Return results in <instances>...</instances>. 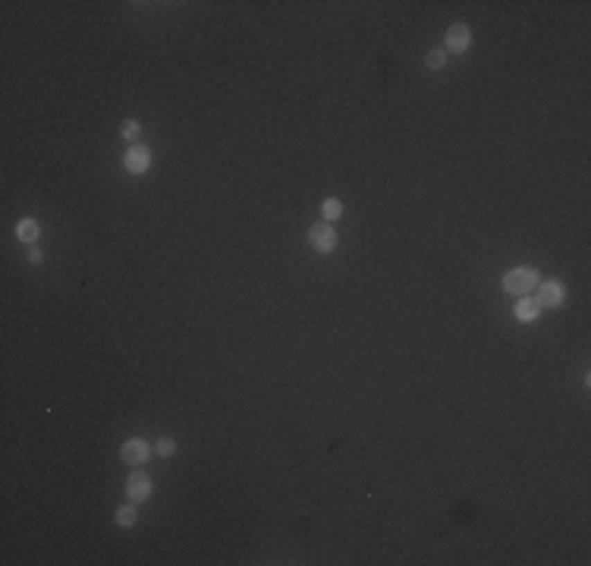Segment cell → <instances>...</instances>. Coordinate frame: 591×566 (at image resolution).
I'll return each instance as SVG.
<instances>
[{"mask_svg":"<svg viewBox=\"0 0 591 566\" xmlns=\"http://www.w3.org/2000/svg\"><path fill=\"white\" fill-rule=\"evenodd\" d=\"M116 525H120V529H132V525L139 522V513H136V506L132 504H126V506H120V510H116Z\"/></svg>","mask_w":591,"mask_h":566,"instance_id":"obj_11","label":"cell"},{"mask_svg":"<svg viewBox=\"0 0 591 566\" xmlns=\"http://www.w3.org/2000/svg\"><path fill=\"white\" fill-rule=\"evenodd\" d=\"M151 450H155L151 443H145L142 437H132V441H126V443H123L120 457L126 459V463H130V466H145V463H148V457H151Z\"/></svg>","mask_w":591,"mask_h":566,"instance_id":"obj_7","label":"cell"},{"mask_svg":"<svg viewBox=\"0 0 591 566\" xmlns=\"http://www.w3.org/2000/svg\"><path fill=\"white\" fill-rule=\"evenodd\" d=\"M513 315H516V321H522V324H531V321L541 315V306L535 302V296H519L516 306H513Z\"/></svg>","mask_w":591,"mask_h":566,"instance_id":"obj_8","label":"cell"},{"mask_svg":"<svg viewBox=\"0 0 591 566\" xmlns=\"http://www.w3.org/2000/svg\"><path fill=\"white\" fill-rule=\"evenodd\" d=\"M472 48V28L466 22H453L447 28V38H443V51L447 54H466Z\"/></svg>","mask_w":591,"mask_h":566,"instance_id":"obj_5","label":"cell"},{"mask_svg":"<svg viewBox=\"0 0 591 566\" xmlns=\"http://www.w3.org/2000/svg\"><path fill=\"white\" fill-rule=\"evenodd\" d=\"M308 246L318 255H330L337 249V230H333L327 220H318V224L308 227Z\"/></svg>","mask_w":591,"mask_h":566,"instance_id":"obj_2","label":"cell"},{"mask_svg":"<svg viewBox=\"0 0 591 566\" xmlns=\"http://www.w3.org/2000/svg\"><path fill=\"white\" fill-rule=\"evenodd\" d=\"M541 283V274L535 271V267H513V271L503 274V290L510 296H531L535 293V287Z\"/></svg>","mask_w":591,"mask_h":566,"instance_id":"obj_1","label":"cell"},{"mask_svg":"<svg viewBox=\"0 0 591 566\" xmlns=\"http://www.w3.org/2000/svg\"><path fill=\"white\" fill-rule=\"evenodd\" d=\"M28 261H32V265H38V261H41V252H38V249H32V252H28Z\"/></svg>","mask_w":591,"mask_h":566,"instance_id":"obj_15","label":"cell"},{"mask_svg":"<svg viewBox=\"0 0 591 566\" xmlns=\"http://www.w3.org/2000/svg\"><path fill=\"white\" fill-rule=\"evenodd\" d=\"M563 299H566V290H563V283H560L557 277H547V280H541L535 287V302L541 308H560L563 306Z\"/></svg>","mask_w":591,"mask_h":566,"instance_id":"obj_3","label":"cell"},{"mask_svg":"<svg viewBox=\"0 0 591 566\" xmlns=\"http://www.w3.org/2000/svg\"><path fill=\"white\" fill-rule=\"evenodd\" d=\"M123 164H126V170H130L132 177H142V173H148V167H151V148H148V145H132V148L123 154Z\"/></svg>","mask_w":591,"mask_h":566,"instance_id":"obj_6","label":"cell"},{"mask_svg":"<svg viewBox=\"0 0 591 566\" xmlns=\"http://www.w3.org/2000/svg\"><path fill=\"white\" fill-rule=\"evenodd\" d=\"M139 132H142V123H139V120H126V123L120 126V136L130 139V142L132 139H139Z\"/></svg>","mask_w":591,"mask_h":566,"instance_id":"obj_14","label":"cell"},{"mask_svg":"<svg viewBox=\"0 0 591 566\" xmlns=\"http://www.w3.org/2000/svg\"><path fill=\"white\" fill-rule=\"evenodd\" d=\"M425 63H428L431 69H443L447 67V51L437 48V51H428V57H425Z\"/></svg>","mask_w":591,"mask_h":566,"instance_id":"obj_12","label":"cell"},{"mask_svg":"<svg viewBox=\"0 0 591 566\" xmlns=\"http://www.w3.org/2000/svg\"><path fill=\"white\" fill-rule=\"evenodd\" d=\"M155 494V481H151V475L145 469H139L130 475V481H126V497H130V504H145V500Z\"/></svg>","mask_w":591,"mask_h":566,"instance_id":"obj_4","label":"cell"},{"mask_svg":"<svg viewBox=\"0 0 591 566\" xmlns=\"http://www.w3.org/2000/svg\"><path fill=\"white\" fill-rule=\"evenodd\" d=\"M155 453L157 457H173V453H177V441H173V437H161V441L155 443Z\"/></svg>","mask_w":591,"mask_h":566,"instance_id":"obj_13","label":"cell"},{"mask_svg":"<svg viewBox=\"0 0 591 566\" xmlns=\"http://www.w3.org/2000/svg\"><path fill=\"white\" fill-rule=\"evenodd\" d=\"M38 233H41V224L35 218L16 220V239H19V242H35V239H38Z\"/></svg>","mask_w":591,"mask_h":566,"instance_id":"obj_9","label":"cell"},{"mask_svg":"<svg viewBox=\"0 0 591 566\" xmlns=\"http://www.w3.org/2000/svg\"><path fill=\"white\" fill-rule=\"evenodd\" d=\"M337 218H343V202L340 198H324V202H321V220L333 224Z\"/></svg>","mask_w":591,"mask_h":566,"instance_id":"obj_10","label":"cell"}]
</instances>
